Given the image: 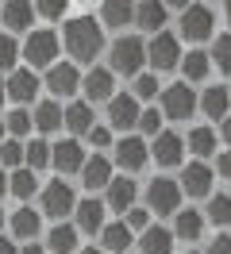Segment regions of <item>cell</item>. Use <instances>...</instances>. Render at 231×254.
I'll list each match as a JSON object with an SVG mask.
<instances>
[{"label": "cell", "instance_id": "cell-1", "mask_svg": "<svg viewBox=\"0 0 231 254\" xmlns=\"http://www.w3.org/2000/svg\"><path fill=\"white\" fill-rule=\"evenodd\" d=\"M104 47V31H100V23L89 16H77L66 23V50L74 54L77 62H92L96 54Z\"/></svg>", "mask_w": 231, "mask_h": 254}, {"label": "cell", "instance_id": "cell-2", "mask_svg": "<svg viewBox=\"0 0 231 254\" xmlns=\"http://www.w3.org/2000/svg\"><path fill=\"white\" fill-rule=\"evenodd\" d=\"M147 62V43L143 39H120L112 47V73H123V77H135Z\"/></svg>", "mask_w": 231, "mask_h": 254}, {"label": "cell", "instance_id": "cell-3", "mask_svg": "<svg viewBox=\"0 0 231 254\" xmlns=\"http://www.w3.org/2000/svg\"><path fill=\"white\" fill-rule=\"evenodd\" d=\"M23 58H27V65H54V58H58V35L50 27L31 31L27 43H23Z\"/></svg>", "mask_w": 231, "mask_h": 254}, {"label": "cell", "instance_id": "cell-4", "mask_svg": "<svg viewBox=\"0 0 231 254\" xmlns=\"http://www.w3.org/2000/svg\"><path fill=\"white\" fill-rule=\"evenodd\" d=\"M147 62L154 65V69H173V65L181 62V47H177V35L169 31H158L147 43Z\"/></svg>", "mask_w": 231, "mask_h": 254}, {"label": "cell", "instance_id": "cell-5", "mask_svg": "<svg viewBox=\"0 0 231 254\" xmlns=\"http://www.w3.org/2000/svg\"><path fill=\"white\" fill-rule=\"evenodd\" d=\"M181 35L193 43H204L212 35V8L208 4H185L181 12Z\"/></svg>", "mask_w": 231, "mask_h": 254}, {"label": "cell", "instance_id": "cell-6", "mask_svg": "<svg viewBox=\"0 0 231 254\" xmlns=\"http://www.w3.org/2000/svg\"><path fill=\"white\" fill-rule=\"evenodd\" d=\"M74 208H77V200H74V189H70L66 181H50L43 189V212L46 216L62 220V216H70Z\"/></svg>", "mask_w": 231, "mask_h": 254}, {"label": "cell", "instance_id": "cell-7", "mask_svg": "<svg viewBox=\"0 0 231 254\" xmlns=\"http://www.w3.org/2000/svg\"><path fill=\"white\" fill-rule=\"evenodd\" d=\"M147 200H151V212H177L181 189H177V181H169V177H154L151 189H147Z\"/></svg>", "mask_w": 231, "mask_h": 254}, {"label": "cell", "instance_id": "cell-8", "mask_svg": "<svg viewBox=\"0 0 231 254\" xmlns=\"http://www.w3.org/2000/svg\"><path fill=\"white\" fill-rule=\"evenodd\" d=\"M162 108H166L169 120H189L193 108H197V96H193V89H185V81H181V85L162 93Z\"/></svg>", "mask_w": 231, "mask_h": 254}, {"label": "cell", "instance_id": "cell-9", "mask_svg": "<svg viewBox=\"0 0 231 254\" xmlns=\"http://www.w3.org/2000/svg\"><path fill=\"white\" fill-rule=\"evenodd\" d=\"M46 89L54 96H74L81 89V73H77V65L62 62V65H50V73H46Z\"/></svg>", "mask_w": 231, "mask_h": 254}, {"label": "cell", "instance_id": "cell-10", "mask_svg": "<svg viewBox=\"0 0 231 254\" xmlns=\"http://www.w3.org/2000/svg\"><path fill=\"white\" fill-rule=\"evenodd\" d=\"M81 89L89 100H112V89H116V77H112V69L104 65H92L89 73L81 77Z\"/></svg>", "mask_w": 231, "mask_h": 254}, {"label": "cell", "instance_id": "cell-11", "mask_svg": "<svg viewBox=\"0 0 231 254\" xmlns=\"http://www.w3.org/2000/svg\"><path fill=\"white\" fill-rule=\"evenodd\" d=\"M50 162L58 166L62 174H74V170H81V166H85V150H81V143H77V139H62L58 146H50Z\"/></svg>", "mask_w": 231, "mask_h": 254}, {"label": "cell", "instance_id": "cell-12", "mask_svg": "<svg viewBox=\"0 0 231 254\" xmlns=\"http://www.w3.org/2000/svg\"><path fill=\"white\" fill-rule=\"evenodd\" d=\"M35 93H39V77L31 69H12V77L4 85V96H12L15 104H27V100H35Z\"/></svg>", "mask_w": 231, "mask_h": 254}, {"label": "cell", "instance_id": "cell-13", "mask_svg": "<svg viewBox=\"0 0 231 254\" xmlns=\"http://www.w3.org/2000/svg\"><path fill=\"white\" fill-rule=\"evenodd\" d=\"M108 120H112V127H120V131L135 127L139 124V100L135 96H112L108 100Z\"/></svg>", "mask_w": 231, "mask_h": 254}, {"label": "cell", "instance_id": "cell-14", "mask_svg": "<svg viewBox=\"0 0 231 254\" xmlns=\"http://www.w3.org/2000/svg\"><path fill=\"white\" fill-rule=\"evenodd\" d=\"M147 158H151V150H147L143 139H120V146H116V162H120V170H143Z\"/></svg>", "mask_w": 231, "mask_h": 254}, {"label": "cell", "instance_id": "cell-15", "mask_svg": "<svg viewBox=\"0 0 231 254\" xmlns=\"http://www.w3.org/2000/svg\"><path fill=\"white\" fill-rule=\"evenodd\" d=\"M177 189H185L189 196H208V189H212V170L204 166V162H193V166H185V177Z\"/></svg>", "mask_w": 231, "mask_h": 254}, {"label": "cell", "instance_id": "cell-16", "mask_svg": "<svg viewBox=\"0 0 231 254\" xmlns=\"http://www.w3.org/2000/svg\"><path fill=\"white\" fill-rule=\"evenodd\" d=\"M74 212H77V231H85V235L104 231V204L100 200H81Z\"/></svg>", "mask_w": 231, "mask_h": 254}, {"label": "cell", "instance_id": "cell-17", "mask_svg": "<svg viewBox=\"0 0 231 254\" xmlns=\"http://www.w3.org/2000/svg\"><path fill=\"white\" fill-rule=\"evenodd\" d=\"M108 208L112 212H131L135 208V181H127V177L108 181Z\"/></svg>", "mask_w": 231, "mask_h": 254}, {"label": "cell", "instance_id": "cell-18", "mask_svg": "<svg viewBox=\"0 0 231 254\" xmlns=\"http://www.w3.org/2000/svg\"><path fill=\"white\" fill-rule=\"evenodd\" d=\"M81 177H85V189H104L108 181H112V162L100 158V154H92V158H85V166H81Z\"/></svg>", "mask_w": 231, "mask_h": 254}, {"label": "cell", "instance_id": "cell-19", "mask_svg": "<svg viewBox=\"0 0 231 254\" xmlns=\"http://www.w3.org/2000/svg\"><path fill=\"white\" fill-rule=\"evenodd\" d=\"M31 16H35V4H23V0H8V4L0 8L4 27H12V31H27V27H31Z\"/></svg>", "mask_w": 231, "mask_h": 254}, {"label": "cell", "instance_id": "cell-20", "mask_svg": "<svg viewBox=\"0 0 231 254\" xmlns=\"http://www.w3.org/2000/svg\"><path fill=\"white\" fill-rule=\"evenodd\" d=\"M154 162H158V166H177V162H181V139H177V135H173V131H162V135H158V139H154Z\"/></svg>", "mask_w": 231, "mask_h": 254}, {"label": "cell", "instance_id": "cell-21", "mask_svg": "<svg viewBox=\"0 0 231 254\" xmlns=\"http://www.w3.org/2000/svg\"><path fill=\"white\" fill-rule=\"evenodd\" d=\"M62 124L70 127V131H74V135H89L92 127V108L89 104H85V100H77V104H70V108L62 112Z\"/></svg>", "mask_w": 231, "mask_h": 254}, {"label": "cell", "instance_id": "cell-22", "mask_svg": "<svg viewBox=\"0 0 231 254\" xmlns=\"http://www.w3.org/2000/svg\"><path fill=\"white\" fill-rule=\"evenodd\" d=\"M139 251L143 254H169L173 251V235H169L166 227H147L143 239H139Z\"/></svg>", "mask_w": 231, "mask_h": 254}, {"label": "cell", "instance_id": "cell-23", "mask_svg": "<svg viewBox=\"0 0 231 254\" xmlns=\"http://www.w3.org/2000/svg\"><path fill=\"white\" fill-rule=\"evenodd\" d=\"M46 247L54 254H74L77 251V227L70 223H58V227H50V235H46Z\"/></svg>", "mask_w": 231, "mask_h": 254}, {"label": "cell", "instance_id": "cell-24", "mask_svg": "<svg viewBox=\"0 0 231 254\" xmlns=\"http://www.w3.org/2000/svg\"><path fill=\"white\" fill-rule=\"evenodd\" d=\"M228 104H231V93H228V89H220V85L208 89L204 100H200V108H204L208 120H228Z\"/></svg>", "mask_w": 231, "mask_h": 254}, {"label": "cell", "instance_id": "cell-25", "mask_svg": "<svg viewBox=\"0 0 231 254\" xmlns=\"http://www.w3.org/2000/svg\"><path fill=\"white\" fill-rule=\"evenodd\" d=\"M177 65H181L185 81H204V77H208V65H212V62H208V54H204V50H189V54H185Z\"/></svg>", "mask_w": 231, "mask_h": 254}, {"label": "cell", "instance_id": "cell-26", "mask_svg": "<svg viewBox=\"0 0 231 254\" xmlns=\"http://www.w3.org/2000/svg\"><path fill=\"white\" fill-rule=\"evenodd\" d=\"M200 231H204V220H200V212H193V208L177 212V235H181L185 243H197Z\"/></svg>", "mask_w": 231, "mask_h": 254}, {"label": "cell", "instance_id": "cell-27", "mask_svg": "<svg viewBox=\"0 0 231 254\" xmlns=\"http://www.w3.org/2000/svg\"><path fill=\"white\" fill-rule=\"evenodd\" d=\"M100 239H104L108 251H116V254H123L127 247H131V231H127V223H108L104 231H100Z\"/></svg>", "mask_w": 231, "mask_h": 254}, {"label": "cell", "instance_id": "cell-28", "mask_svg": "<svg viewBox=\"0 0 231 254\" xmlns=\"http://www.w3.org/2000/svg\"><path fill=\"white\" fill-rule=\"evenodd\" d=\"M31 124L39 127V131H58L62 127V108L54 104V100H46V104L35 108V120H31Z\"/></svg>", "mask_w": 231, "mask_h": 254}, {"label": "cell", "instance_id": "cell-29", "mask_svg": "<svg viewBox=\"0 0 231 254\" xmlns=\"http://www.w3.org/2000/svg\"><path fill=\"white\" fill-rule=\"evenodd\" d=\"M23 162H27L31 174H35V170H43V166H50V143H43V139H31V143L23 146Z\"/></svg>", "mask_w": 231, "mask_h": 254}, {"label": "cell", "instance_id": "cell-30", "mask_svg": "<svg viewBox=\"0 0 231 254\" xmlns=\"http://www.w3.org/2000/svg\"><path fill=\"white\" fill-rule=\"evenodd\" d=\"M135 23L147 27V31L162 27V23H166V4H139L135 8Z\"/></svg>", "mask_w": 231, "mask_h": 254}, {"label": "cell", "instance_id": "cell-31", "mask_svg": "<svg viewBox=\"0 0 231 254\" xmlns=\"http://www.w3.org/2000/svg\"><path fill=\"white\" fill-rule=\"evenodd\" d=\"M12 231L19 239H35L39 235V212H31V208H19L12 216Z\"/></svg>", "mask_w": 231, "mask_h": 254}, {"label": "cell", "instance_id": "cell-32", "mask_svg": "<svg viewBox=\"0 0 231 254\" xmlns=\"http://www.w3.org/2000/svg\"><path fill=\"white\" fill-rule=\"evenodd\" d=\"M100 19H104L108 27H123V23L135 19V8L131 4H100Z\"/></svg>", "mask_w": 231, "mask_h": 254}, {"label": "cell", "instance_id": "cell-33", "mask_svg": "<svg viewBox=\"0 0 231 254\" xmlns=\"http://www.w3.org/2000/svg\"><path fill=\"white\" fill-rule=\"evenodd\" d=\"M8 189H12L15 196H19V200H27L31 192L39 189V181H35V174H31V170H23V166H19V170H15V174L8 177Z\"/></svg>", "mask_w": 231, "mask_h": 254}, {"label": "cell", "instance_id": "cell-34", "mask_svg": "<svg viewBox=\"0 0 231 254\" xmlns=\"http://www.w3.org/2000/svg\"><path fill=\"white\" fill-rule=\"evenodd\" d=\"M189 146H193V154H212L216 150V135H212V127H197L193 135H189Z\"/></svg>", "mask_w": 231, "mask_h": 254}, {"label": "cell", "instance_id": "cell-35", "mask_svg": "<svg viewBox=\"0 0 231 254\" xmlns=\"http://www.w3.org/2000/svg\"><path fill=\"white\" fill-rule=\"evenodd\" d=\"M0 166H15V170L23 166V143L19 139H4L0 143Z\"/></svg>", "mask_w": 231, "mask_h": 254}, {"label": "cell", "instance_id": "cell-36", "mask_svg": "<svg viewBox=\"0 0 231 254\" xmlns=\"http://www.w3.org/2000/svg\"><path fill=\"white\" fill-rule=\"evenodd\" d=\"M4 131H8L12 139H19V135H27V131H31V116H27L23 108L8 112V120H4Z\"/></svg>", "mask_w": 231, "mask_h": 254}, {"label": "cell", "instance_id": "cell-37", "mask_svg": "<svg viewBox=\"0 0 231 254\" xmlns=\"http://www.w3.org/2000/svg\"><path fill=\"white\" fill-rule=\"evenodd\" d=\"M208 220L212 223H231V196H212V200H208Z\"/></svg>", "mask_w": 231, "mask_h": 254}, {"label": "cell", "instance_id": "cell-38", "mask_svg": "<svg viewBox=\"0 0 231 254\" xmlns=\"http://www.w3.org/2000/svg\"><path fill=\"white\" fill-rule=\"evenodd\" d=\"M15 58H19V43L12 35H0V69H12Z\"/></svg>", "mask_w": 231, "mask_h": 254}, {"label": "cell", "instance_id": "cell-39", "mask_svg": "<svg viewBox=\"0 0 231 254\" xmlns=\"http://www.w3.org/2000/svg\"><path fill=\"white\" fill-rule=\"evenodd\" d=\"M158 89H162V85H158L151 73H139V77H135V100H154Z\"/></svg>", "mask_w": 231, "mask_h": 254}, {"label": "cell", "instance_id": "cell-40", "mask_svg": "<svg viewBox=\"0 0 231 254\" xmlns=\"http://www.w3.org/2000/svg\"><path fill=\"white\" fill-rule=\"evenodd\" d=\"M216 65H220V69H228L231 73V35H220V39H216Z\"/></svg>", "mask_w": 231, "mask_h": 254}, {"label": "cell", "instance_id": "cell-41", "mask_svg": "<svg viewBox=\"0 0 231 254\" xmlns=\"http://www.w3.org/2000/svg\"><path fill=\"white\" fill-rule=\"evenodd\" d=\"M139 127H143L147 135H158V127H162V112H154V108L139 112Z\"/></svg>", "mask_w": 231, "mask_h": 254}, {"label": "cell", "instance_id": "cell-42", "mask_svg": "<svg viewBox=\"0 0 231 254\" xmlns=\"http://www.w3.org/2000/svg\"><path fill=\"white\" fill-rule=\"evenodd\" d=\"M147 223H151L147 208H131L127 212V231H147Z\"/></svg>", "mask_w": 231, "mask_h": 254}, {"label": "cell", "instance_id": "cell-43", "mask_svg": "<svg viewBox=\"0 0 231 254\" xmlns=\"http://www.w3.org/2000/svg\"><path fill=\"white\" fill-rule=\"evenodd\" d=\"M35 12L46 16V19H62L66 16V4H35Z\"/></svg>", "mask_w": 231, "mask_h": 254}, {"label": "cell", "instance_id": "cell-44", "mask_svg": "<svg viewBox=\"0 0 231 254\" xmlns=\"http://www.w3.org/2000/svg\"><path fill=\"white\" fill-rule=\"evenodd\" d=\"M89 143L92 146H108V143H112V131H108V127H92V131H89Z\"/></svg>", "mask_w": 231, "mask_h": 254}, {"label": "cell", "instance_id": "cell-45", "mask_svg": "<svg viewBox=\"0 0 231 254\" xmlns=\"http://www.w3.org/2000/svg\"><path fill=\"white\" fill-rule=\"evenodd\" d=\"M208 254H231V235H216V243L208 247Z\"/></svg>", "mask_w": 231, "mask_h": 254}, {"label": "cell", "instance_id": "cell-46", "mask_svg": "<svg viewBox=\"0 0 231 254\" xmlns=\"http://www.w3.org/2000/svg\"><path fill=\"white\" fill-rule=\"evenodd\" d=\"M216 170H220L224 177H231V150H228V154H220V162H216Z\"/></svg>", "mask_w": 231, "mask_h": 254}, {"label": "cell", "instance_id": "cell-47", "mask_svg": "<svg viewBox=\"0 0 231 254\" xmlns=\"http://www.w3.org/2000/svg\"><path fill=\"white\" fill-rule=\"evenodd\" d=\"M0 254H19V251H15V243H8V239H0Z\"/></svg>", "mask_w": 231, "mask_h": 254}, {"label": "cell", "instance_id": "cell-48", "mask_svg": "<svg viewBox=\"0 0 231 254\" xmlns=\"http://www.w3.org/2000/svg\"><path fill=\"white\" fill-rule=\"evenodd\" d=\"M19 254H46V251H43V247H39V243H27V247H23V251H19Z\"/></svg>", "mask_w": 231, "mask_h": 254}, {"label": "cell", "instance_id": "cell-49", "mask_svg": "<svg viewBox=\"0 0 231 254\" xmlns=\"http://www.w3.org/2000/svg\"><path fill=\"white\" fill-rule=\"evenodd\" d=\"M224 139H228V143H231V116H228V120H224Z\"/></svg>", "mask_w": 231, "mask_h": 254}, {"label": "cell", "instance_id": "cell-50", "mask_svg": "<svg viewBox=\"0 0 231 254\" xmlns=\"http://www.w3.org/2000/svg\"><path fill=\"white\" fill-rule=\"evenodd\" d=\"M8 192V177H4V170H0V196Z\"/></svg>", "mask_w": 231, "mask_h": 254}, {"label": "cell", "instance_id": "cell-51", "mask_svg": "<svg viewBox=\"0 0 231 254\" xmlns=\"http://www.w3.org/2000/svg\"><path fill=\"white\" fill-rule=\"evenodd\" d=\"M81 254H104V251H92V247H89V251H81Z\"/></svg>", "mask_w": 231, "mask_h": 254}, {"label": "cell", "instance_id": "cell-52", "mask_svg": "<svg viewBox=\"0 0 231 254\" xmlns=\"http://www.w3.org/2000/svg\"><path fill=\"white\" fill-rule=\"evenodd\" d=\"M0 143H4V120H0Z\"/></svg>", "mask_w": 231, "mask_h": 254}, {"label": "cell", "instance_id": "cell-53", "mask_svg": "<svg viewBox=\"0 0 231 254\" xmlns=\"http://www.w3.org/2000/svg\"><path fill=\"white\" fill-rule=\"evenodd\" d=\"M224 12H228V19H231V4H228V8H224Z\"/></svg>", "mask_w": 231, "mask_h": 254}, {"label": "cell", "instance_id": "cell-54", "mask_svg": "<svg viewBox=\"0 0 231 254\" xmlns=\"http://www.w3.org/2000/svg\"><path fill=\"white\" fill-rule=\"evenodd\" d=\"M0 100H4V85H0Z\"/></svg>", "mask_w": 231, "mask_h": 254}, {"label": "cell", "instance_id": "cell-55", "mask_svg": "<svg viewBox=\"0 0 231 254\" xmlns=\"http://www.w3.org/2000/svg\"><path fill=\"white\" fill-rule=\"evenodd\" d=\"M0 223H4V212H0Z\"/></svg>", "mask_w": 231, "mask_h": 254}]
</instances>
